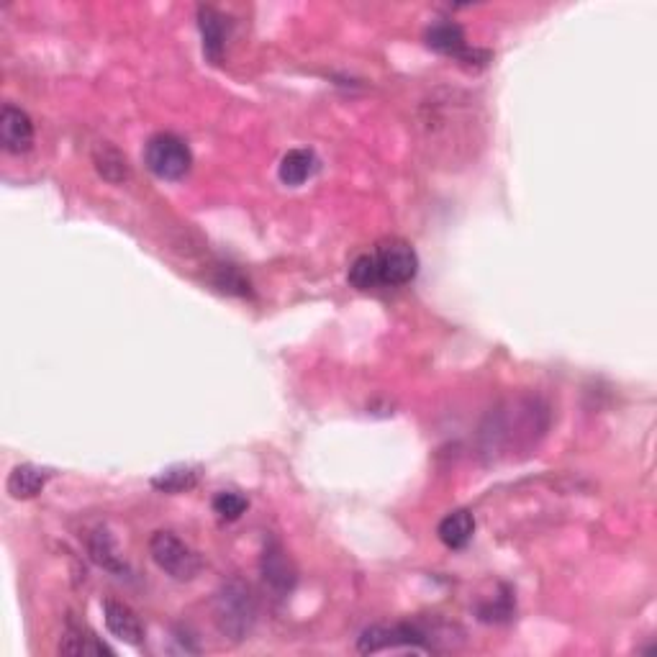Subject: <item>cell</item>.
Segmentation results:
<instances>
[{"label": "cell", "instance_id": "9", "mask_svg": "<svg viewBox=\"0 0 657 657\" xmlns=\"http://www.w3.org/2000/svg\"><path fill=\"white\" fill-rule=\"evenodd\" d=\"M103 619H106L108 632H111L116 640L134 647L144 642V627L142 622H139L137 611L131 609V606L121 604V601H106V604H103Z\"/></svg>", "mask_w": 657, "mask_h": 657}, {"label": "cell", "instance_id": "16", "mask_svg": "<svg viewBox=\"0 0 657 657\" xmlns=\"http://www.w3.org/2000/svg\"><path fill=\"white\" fill-rule=\"evenodd\" d=\"M88 552L90 557H93V563H98L103 570H108V573H126L124 557L119 555L116 542H113V537L106 529H98V532L90 534Z\"/></svg>", "mask_w": 657, "mask_h": 657}, {"label": "cell", "instance_id": "13", "mask_svg": "<svg viewBox=\"0 0 657 657\" xmlns=\"http://www.w3.org/2000/svg\"><path fill=\"white\" fill-rule=\"evenodd\" d=\"M60 652L62 655H108L113 657V650L95 637L90 629H85L83 624L77 622H67L65 637L60 642Z\"/></svg>", "mask_w": 657, "mask_h": 657}, {"label": "cell", "instance_id": "11", "mask_svg": "<svg viewBox=\"0 0 657 657\" xmlns=\"http://www.w3.org/2000/svg\"><path fill=\"white\" fill-rule=\"evenodd\" d=\"M475 534V516L468 509H457L450 511L439 521L437 537L444 547L450 550H462V547L470 545V539Z\"/></svg>", "mask_w": 657, "mask_h": 657}, {"label": "cell", "instance_id": "20", "mask_svg": "<svg viewBox=\"0 0 657 657\" xmlns=\"http://www.w3.org/2000/svg\"><path fill=\"white\" fill-rule=\"evenodd\" d=\"M247 498L239 491H221L214 496V511L226 521H237L247 511Z\"/></svg>", "mask_w": 657, "mask_h": 657}, {"label": "cell", "instance_id": "19", "mask_svg": "<svg viewBox=\"0 0 657 657\" xmlns=\"http://www.w3.org/2000/svg\"><path fill=\"white\" fill-rule=\"evenodd\" d=\"M350 283L355 285L357 291H370V288L380 285L378 262H375V255H360L355 262H352Z\"/></svg>", "mask_w": 657, "mask_h": 657}, {"label": "cell", "instance_id": "2", "mask_svg": "<svg viewBox=\"0 0 657 657\" xmlns=\"http://www.w3.org/2000/svg\"><path fill=\"white\" fill-rule=\"evenodd\" d=\"M214 622L229 640H244L257 622V598L244 581L224 583L214 596Z\"/></svg>", "mask_w": 657, "mask_h": 657}, {"label": "cell", "instance_id": "8", "mask_svg": "<svg viewBox=\"0 0 657 657\" xmlns=\"http://www.w3.org/2000/svg\"><path fill=\"white\" fill-rule=\"evenodd\" d=\"M0 144L11 154L29 152L34 144V121L24 108L13 103L0 108Z\"/></svg>", "mask_w": 657, "mask_h": 657}, {"label": "cell", "instance_id": "17", "mask_svg": "<svg viewBox=\"0 0 657 657\" xmlns=\"http://www.w3.org/2000/svg\"><path fill=\"white\" fill-rule=\"evenodd\" d=\"M198 478H201V470L196 465H172L160 475H154L152 486L162 493H185L198 486Z\"/></svg>", "mask_w": 657, "mask_h": 657}, {"label": "cell", "instance_id": "3", "mask_svg": "<svg viewBox=\"0 0 657 657\" xmlns=\"http://www.w3.org/2000/svg\"><path fill=\"white\" fill-rule=\"evenodd\" d=\"M149 555L154 565L175 581H193L203 568L201 555L172 532H154L149 539Z\"/></svg>", "mask_w": 657, "mask_h": 657}, {"label": "cell", "instance_id": "18", "mask_svg": "<svg viewBox=\"0 0 657 657\" xmlns=\"http://www.w3.org/2000/svg\"><path fill=\"white\" fill-rule=\"evenodd\" d=\"M95 167L101 172L103 178L111 180V183H124L129 178V162H126L124 154L119 152L111 144H101L95 149Z\"/></svg>", "mask_w": 657, "mask_h": 657}, {"label": "cell", "instance_id": "14", "mask_svg": "<svg viewBox=\"0 0 657 657\" xmlns=\"http://www.w3.org/2000/svg\"><path fill=\"white\" fill-rule=\"evenodd\" d=\"M424 39H427V47L434 49V52L455 54V57H462L465 49H468L465 31H462V26L455 24V21H437V24L429 26Z\"/></svg>", "mask_w": 657, "mask_h": 657}, {"label": "cell", "instance_id": "6", "mask_svg": "<svg viewBox=\"0 0 657 657\" xmlns=\"http://www.w3.org/2000/svg\"><path fill=\"white\" fill-rule=\"evenodd\" d=\"M378 262L380 285H406L419 273L416 249L403 239H388L373 252Z\"/></svg>", "mask_w": 657, "mask_h": 657}, {"label": "cell", "instance_id": "4", "mask_svg": "<svg viewBox=\"0 0 657 657\" xmlns=\"http://www.w3.org/2000/svg\"><path fill=\"white\" fill-rule=\"evenodd\" d=\"M144 162L157 178L180 180L190 172L193 152L178 134L162 131V134H154L144 147Z\"/></svg>", "mask_w": 657, "mask_h": 657}, {"label": "cell", "instance_id": "7", "mask_svg": "<svg viewBox=\"0 0 657 657\" xmlns=\"http://www.w3.org/2000/svg\"><path fill=\"white\" fill-rule=\"evenodd\" d=\"M260 573L267 586L273 588L275 593H280V596H285V593H291L293 588H296L298 570L280 542H267L265 545L260 557Z\"/></svg>", "mask_w": 657, "mask_h": 657}, {"label": "cell", "instance_id": "10", "mask_svg": "<svg viewBox=\"0 0 657 657\" xmlns=\"http://www.w3.org/2000/svg\"><path fill=\"white\" fill-rule=\"evenodd\" d=\"M198 26L203 34V52L211 62H221V54L226 49V39H229V18L221 11L211 6L198 8Z\"/></svg>", "mask_w": 657, "mask_h": 657}, {"label": "cell", "instance_id": "15", "mask_svg": "<svg viewBox=\"0 0 657 657\" xmlns=\"http://www.w3.org/2000/svg\"><path fill=\"white\" fill-rule=\"evenodd\" d=\"M316 170H319V160H316V154L311 149H291L280 160L278 175L285 185L296 188V185L306 183Z\"/></svg>", "mask_w": 657, "mask_h": 657}, {"label": "cell", "instance_id": "12", "mask_svg": "<svg viewBox=\"0 0 657 657\" xmlns=\"http://www.w3.org/2000/svg\"><path fill=\"white\" fill-rule=\"evenodd\" d=\"M52 478V470L39 468V465H16L8 475V493L13 498H34L44 491L47 480Z\"/></svg>", "mask_w": 657, "mask_h": 657}, {"label": "cell", "instance_id": "1", "mask_svg": "<svg viewBox=\"0 0 657 657\" xmlns=\"http://www.w3.org/2000/svg\"><path fill=\"white\" fill-rule=\"evenodd\" d=\"M547 429V409L537 398H519L509 401L501 409L491 411L483 424L488 455H514L519 450H529Z\"/></svg>", "mask_w": 657, "mask_h": 657}, {"label": "cell", "instance_id": "5", "mask_svg": "<svg viewBox=\"0 0 657 657\" xmlns=\"http://www.w3.org/2000/svg\"><path fill=\"white\" fill-rule=\"evenodd\" d=\"M388 647H411V650L419 652H432L434 645L429 642L427 632L414 624H393V627H385V624H375V627H367L357 640V650L362 655H373V652L388 650Z\"/></svg>", "mask_w": 657, "mask_h": 657}]
</instances>
